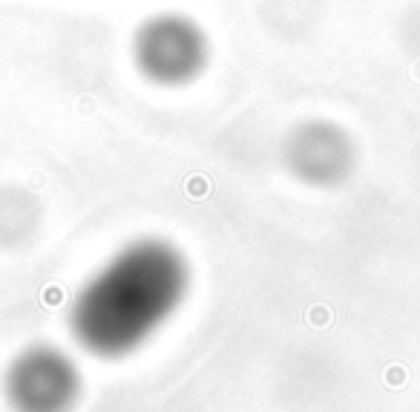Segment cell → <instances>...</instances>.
Wrapping results in <instances>:
<instances>
[{"mask_svg": "<svg viewBox=\"0 0 420 412\" xmlns=\"http://www.w3.org/2000/svg\"><path fill=\"white\" fill-rule=\"evenodd\" d=\"M294 168L314 182H331L349 165V144L331 127H308L294 141Z\"/></svg>", "mask_w": 420, "mask_h": 412, "instance_id": "cell-4", "label": "cell"}, {"mask_svg": "<svg viewBox=\"0 0 420 412\" xmlns=\"http://www.w3.org/2000/svg\"><path fill=\"white\" fill-rule=\"evenodd\" d=\"M187 294V262L164 240H139L101 266L69 308L84 352L104 360L144 346Z\"/></svg>", "mask_w": 420, "mask_h": 412, "instance_id": "cell-1", "label": "cell"}, {"mask_svg": "<svg viewBox=\"0 0 420 412\" xmlns=\"http://www.w3.org/2000/svg\"><path fill=\"white\" fill-rule=\"evenodd\" d=\"M12 412H72L81 395V372L67 352L29 346L6 372Z\"/></svg>", "mask_w": 420, "mask_h": 412, "instance_id": "cell-2", "label": "cell"}, {"mask_svg": "<svg viewBox=\"0 0 420 412\" xmlns=\"http://www.w3.org/2000/svg\"><path fill=\"white\" fill-rule=\"evenodd\" d=\"M205 41L182 18H159L139 35V64L159 81H185L202 67Z\"/></svg>", "mask_w": 420, "mask_h": 412, "instance_id": "cell-3", "label": "cell"}]
</instances>
